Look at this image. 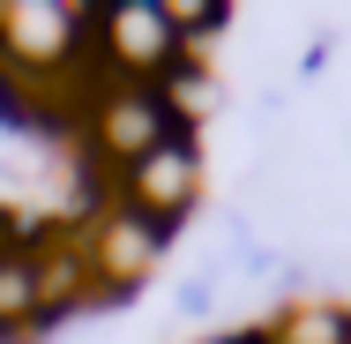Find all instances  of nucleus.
I'll use <instances>...</instances> for the list:
<instances>
[{"instance_id":"f257e3e1","label":"nucleus","mask_w":351,"mask_h":344,"mask_svg":"<svg viewBox=\"0 0 351 344\" xmlns=\"http://www.w3.org/2000/svg\"><path fill=\"white\" fill-rule=\"evenodd\" d=\"M82 135H90V157H97V165L128 172V165H142L157 142L195 135V128H180V120H172V105H165V90H157V82H120V90L82 120Z\"/></svg>"},{"instance_id":"f03ea898","label":"nucleus","mask_w":351,"mask_h":344,"mask_svg":"<svg viewBox=\"0 0 351 344\" xmlns=\"http://www.w3.org/2000/svg\"><path fill=\"white\" fill-rule=\"evenodd\" d=\"M195 187H202V150H195V135H172V142H157L142 165L120 172V209L180 232V217L195 209Z\"/></svg>"},{"instance_id":"7ed1b4c3","label":"nucleus","mask_w":351,"mask_h":344,"mask_svg":"<svg viewBox=\"0 0 351 344\" xmlns=\"http://www.w3.org/2000/svg\"><path fill=\"white\" fill-rule=\"evenodd\" d=\"M97 38H105L112 68L128 75V82H165L172 60H187V45H180V30H172L165 0H120V8H97Z\"/></svg>"},{"instance_id":"20e7f679","label":"nucleus","mask_w":351,"mask_h":344,"mask_svg":"<svg viewBox=\"0 0 351 344\" xmlns=\"http://www.w3.org/2000/svg\"><path fill=\"white\" fill-rule=\"evenodd\" d=\"M82 30H90V8H45V0L0 8V53L23 60L30 82H45V75L68 68L75 45H82Z\"/></svg>"},{"instance_id":"39448f33","label":"nucleus","mask_w":351,"mask_h":344,"mask_svg":"<svg viewBox=\"0 0 351 344\" xmlns=\"http://www.w3.org/2000/svg\"><path fill=\"white\" fill-rule=\"evenodd\" d=\"M165 225H149V217H135V209H105L97 225H90V262H97V292H112V299H128L142 277L157 270V255H165Z\"/></svg>"},{"instance_id":"423d86ee","label":"nucleus","mask_w":351,"mask_h":344,"mask_svg":"<svg viewBox=\"0 0 351 344\" xmlns=\"http://www.w3.org/2000/svg\"><path fill=\"white\" fill-rule=\"evenodd\" d=\"M30 314H38V255L8 247L0 255V337L30 330Z\"/></svg>"},{"instance_id":"0eeeda50","label":"nucleus","mask_w":351,"mask_h":344,"mask_svg":"<svg viewBox=\"0 0 351 344\" xmlns=\"http://www.w3.org/2000/svg\"><path fill=\"white\" fill-rule=\"evenodd\" d=\"M351 337V307H291L269 322V344H344Z\"/></svg>"},{"instance_id":"6e6552de","label":"nucleus","mask_w":351,"mask_h":344,"mask_svg":"<svg viewBox=\"0 0 351 344\" xmlns=\"http://www.w3.org/2000/svg\"><path fill=\"white\" fill-rule=\"evenodd\" d=\"M157 90H165V105H172V120H180V128H195V120L210 113V98H217L210 68H202L195 53H187V60H172V75H165Z\"/></svg>"},{"instance_id":"1a4fd4ad","label":"nucleus","mask_w":351,"mask_h":344,"mask_svg":"<svg viewBox=\"0 0 351 344\" xmlns=\"http://www.w3.org/2000/svg\"><path fill=\"white\" fill-rule=\"evenodd\" d=\"M165 15H172L180 45H202V38H217V30H224V15H232V8H224V0H172Z\"/></svg>"},{"instance_id":"9d476101","label":"nucleus","mask_w":351,"mask_h":344,"mask_svg":"<svg viewBox=\"0 0 351 344\" xmlns=\"http://www.w3.org/2000/svg\"><path fill=\"white\" fill-rule=\"evenodd\" d=\"M232 277V262H210V270H195L180 292H172V307L187 314V322H202V314H217V284Z\"/></svg>"},{"instance_id":"9b49d317","label":"nucleus","mask_w":351,"mask_h":344,"mask_svg":"<svg viewBox=\"0 0 351 344\" xmlns=\"http://www.w3.org/2000/svg\"><path fill=\"white\" fill-rule=\"evenodd\" d=\"M284 262H277V247H247L239 255V277H277Z\"/></svg>"},{"instance_id":"f8f14e48","label":"nucleus","mask_w":351,"mask_h":344,"mask_svg":"<svg viewBox=\"0 0 351 344\" xmlns=\"http://www.w3.org/2000/svg\"><path fill=\"white\" fill-rule=\"evenodd\" d=\"M195 344H232V337H195Z\"/></svg>"},{"instance_id":"ddd939ff","label":"nucleus","mask_w":351,"mask_h":344,"mask_svg":"<svg viewBox=\"0 0 351 344\" xmlns=\"http://www.w3.org/2000/svg\"><path fill=\"white\" fill-rule=\"evenodd\" d=\"M344 344H351V337H344Z\"/></svg>"}]
</instances>
